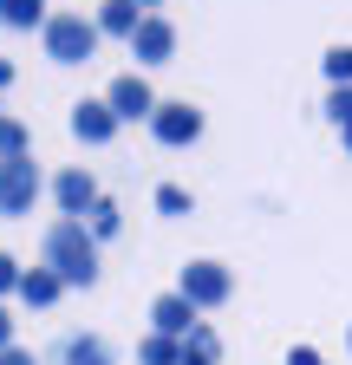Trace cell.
<instances>
[{"label":"cell","mask_w":352,"mask_h":365,"mask_svg":"<svg viewBox=\"0 0 352 365\" xmlns=\"http://www.w3.org/2000/svg\"><path fill=\"white\" fill-rule=\"evenodd\" d=\"M0 157H33V150H26V124H20V118H0Z\"/></svg>","instance_id":"obj_18"},{"label":"cell","mask_w":352,"mask_h":365,"mask_svg":"<svg viewBox=\"0 0 352 365\" xmlns=\"http://www.w3.org/2000/svg\"><path fill=\"white\" fill-rule=\"evenodd\" d=\"M326 78L333 85H352V46H333V53H326Z\"/></svg>","instance_id":"obj_19"},{"label":"cell","mask_w":352,"mask_h":365,"mask_svg":"<svg viewBox=\"0 0 352 365\" xmlns=\"http://www.w3.org/2000/svg\"><path fill=\"white\" fill-rule=\"evenodd\" d=\"M229 287H235V281H229V267H222V261H190V267H183V287H176V294H183L190 307H222Z\"/></svg>","instance_id":"obj_5"},{"label":"cell","mask_w":352,"mask_h":365,"mask_svg":"<svg viewBox=\"0 0 352 365\" xmlns=\"http://www.w3.org/2000/svg\"><path fill=\"white\" fill-rule=\"evenodd\" d=\"M59 294H66V281H59L46 261H39V267H26V281H20V300H26V307H53Z\"/></svg>","instance_id":"obj_11"},{"label":"cell","mask_w":352,"mask_h":365,"mask_svg":"<svg viewBox=\"0 0 352 365\" xmlns=\"http://www.w3.org/2000/svg\"><path fill=\"white\" fill-rule=\"evenodd\" d=\"M144 26V14H138V0H105V7H98V33H138Z\"/></svg>","instance_id":"obj_14"},{"label":"cell","mask_w":352,"mask_h":365,"mask_svg":"<svg viewBox=\"0 0 352 365\" xmlns=\"http://www.w3.org/2000/svg\"><path fill=\"white\" fill-rule=\"evenodd\" d=\"M150 130H157V144H196V137H202V111L183 105V98H163L157 118H150Z\"/></svg>","instance_id":"obj_6"},{"label":"cell","mask_w":352,"mask_h":365,"mask_svg":"<svg viewBox=\"0 0 352 365\" xmlns=\"http://www.w3.org/2000/svg\"><path fill=\"white\" fill-rule=\"evenodd\" d=\"M46 59H59V66H85L98 53V20H85V14H53L46 20Z\"/></svg>","instance_id":"obj_2"},{"label":"cell","mask_w":352,"mask_h":365,"mask_svg":"<svg viewBox=\"0 0 352 365\" xmlns=\"http://www.w3.org/2000/svg\"><path fill=\"white\" fill-rule=\"evenodd\" d=\"M176 53V26L163 20V14H144V26L130 33V59H144V66H163Z\"/></svg>","instance_id":"obj_8"},{"label":"cell","mask_w":352,"mask_h":365,"mask_svg":"<svg viewBox=\"0 0 352 365\" xmlns=\"http://www.w3.org/2000/svg\"><path fill=\"white\" fill-rule=\"evenodd\" d=\"M138 359H144V365H183V339H170V333H150V339L138 346Z\"/></svg>","instance_id":"obj_17"},{"label":"cell","mask_w":352,"mask_h":365,"mask_svg":"<svg viewBox=\"0 0 352 365\" xmlns=\"http://www.w3.org/2000/svg\"><path fill=\"white\" fill-rule=\"evenodd\" d=\"M85 228H92V242H111V235H118V228H124V209H118L111 196H98V209H92V215H85Z\"/></svg>","instance_id":"obj_16"},{"label":"cell","mask_w":352,"mask_h":365,"mask_svg":"<svg viewBox=\"0 0 352 365\" xmlns=\"http://www.w3.org/2000/svg\"><path fill=\"white\" fill-rule=\"evenodd\" d=\"M7 346H14V313L0 307V352H7Z\"/></svg>","instance_id":"obj_25"},{"label":"cell","mask_w":352,"mask_h":365,"mask_svg":"<svg viewBox=\"0 0 352 365\" xmlns=\"http://www.w3.org/2000/svg\"><path fill=\"white\" fill-rule=\"evenodd\" d=\"M346 150H352V130H346Z\"/></svg>","instance_id":"obj_28"},{"label":"cell","mask_w":352,"mask_h":365,"mask_svg":"<svg viewBox=\"0 0 352 365\" xmlns=\"http://www.w3.org/2000/svg\"><path fill=\"white\" fill-rule=\"evenodd\" d=\"M222 359V339H215V327H196L190 339H183V365H215Z\"/></svg>","instance_id":"obj_15"},{"label":"cell","mask_w":352,"mask_h":365,"mask_svg":"<svg viewBox=\"0 0 352 365\" xmlns=\"http://www.w3.org/2000/svg\"><path fill=\"white\" fill-rule=\"evenodd\" d=\"M287 365H326V359H320L314 346H294V352H287Z\"/></svg>","instance_id":"obj_23"},{"label":"cell","mask_w":352,"mask_h":365,"mask_svg":"<svg viewBox=\"0 0 352 365\" xmlns=\"http://www.w3.org/2000/svg\"><path fill=\"white\" fill-rule=\"evenodd\" d=\"M26 281V267L14 261V255H0V294H7V287H20Z\"/></svg>","instance_id":"obj_22"},{"label":"cell","mask_w":352,"mask_h":365,"mask_svg":"<svg viewBox=\"0 0 352 365\" xmlns=\"http://www.w3.org/2000/svg\"><path fill=\"white\" fill-rule=\"evenodd\" d=\"M0 365H39V359H33L26 346H7V352H0Z\"/></svg>","instance_id":"obj_24"},{"label":"cell","mask_w":352,"mask_h":365,"mask_svg":"<svg viewBox=\"0 0 352 365\" xmlns=\"http://www.w3.org/2000/svg\"><path fill=\"white\" fill-rule=\"evenodd\" d=\"M53 196H59V215H78L85 222V215L98 209V182L85 176V170H59L53 176Z\"/></svg>","instance_id":"obj_9"},{"label":"cell","mask_w":352,"mask_h":365,"mask_svg":"<svg viewBox=\"0 0 352 365\" xmlns=\"http://www.w3.org/2000/svg\"><path fill=\"white\" fill-rule=\"evenodd\" d=\"M72 137H78V144H111V137H118V111L105 98H78L72 105Z\"/></svg>","instance_id":"obj_7"},{"label":"cell","mask_w":352,"mask_h":365,"mask_svg":"<svg viewBox=\"0 0 352 365\" xmlns=\"http://www.w3.org/2000/svg\"><path fill=\"white\" fill-rule=\"evenodd\" d=\"M46 20H53L46 0H0V26H14V33H33V26L46 33Z\"/></svg>","instance_id":"obj_12"},{"label":"cell","mask_w":352,"mask_h":365,"mask_svg":"<svg viewBox=\"0 0 352 365\" xmlns=\"http://www.w3.org/2000/svg\"><path fill=\"white\" fill-rule=\"evenodd\" d=\"M138 7H163V0H138Z\"/></svg>","instance_id":"obj_27"},{"label":"cell","mask_w":352,"mask_h":365,"mask_svg":"<svg viewBox=\"0 0 352 365\" xmlns=\"http://www.w3.org/2000/svg\"><path fill=\"white\" fill-rule=\"evenodd\" d=\"M105 105L118 111V124H138V118L150 124L163 98H157V91H150V85H144L138 72H124V78H111V91H105Z\"/></svg>","instance_id":"obj_4"},{"label":"cell","mask_w":352,"mask_h":365,"mask_svg":"<svg viewBox=\"0 0 352 365\" xmlns=\"http://www.w3.org/2000/svg\"><path fill=\"white\" fill-rule=\"evenodd\" d=\"M33 202H39V163L0 157V215H33Z\"/></svg>","instance_id":"obj_3"},{"label":"cell","mask_w":352,"mask_h":365,"mask_svg":"<svg viewBox=\"0 0 352 365\" xmlns=\"http://www.w3.org/2000/svg\"><path fill=\"white\" fill-rule=\"evenodd\" d=\"M346 346H352V339H346Z\"/></svg>","instance_id":"obj_29"},{"label":"cell","mask_w":352,"mask_h":365,"mask_svg":"<svg viewBox=\"0 0 352 365\" xmlns=\"http://www.w3.org/2000/svg\"><path fill=\"white\" fill-rule=\"evenodd\" d=\"M157 209H163V215H190V190H176V182H163V190H157Z\"/></svg>","instance_id":"obj_20"},{"label":"cell","mask_w":352,"mask_h":365,"mask_svg":"<svg viewBox=\"0 0 352 365\" xmlns=\"http://www.w3.org/2000/svg\"><path fill=\"white\" fill-rule=\"evenodd\" d=\"M150 319H157V333H170V339H190L202 319H196V307L183 300V294H163L157 307H150Z\"/></svg>","instance_id":"obj_10"},{"label":"cell","mask_w":352,"mask_h":365,"mask_svg":"<svg viewBox=\"0 0 352 365\" xmlns=\"http://www.w3.org/2000/svg\"><path fill=\"white\" fill-rule=\"evenodd\" d=\"M7 78H14V66H7V59H0V85H7Z\"/></svg>","instance_id":"obj_26"},{"label":"cell","mask_w":352,"mask_h":365,"mask_svg":"<svg viewBox=\"0 0 352 365\" xmlns=\"http://www.w3.org/2000/svg\"><path fill=\"white\" fill-rule=\"evenodd\" d=\"M59 365H118V359H111V346H105V339H92V333H72V339L59 346Z\"/></svg>","instance_id":"obj_13"},{"label":"cell","mask_w":352,"mask_h":365,"mask_svg":"<svg viewBox=\"0 0 352 365\" xmlns=\"http://www.w3.org/2000/svg\"><path fill=\"white\" fill-rule=\"evenodd\" d=\"M46 267L66 287H92L98 281V242H92V228L78 215H53L46 222Z\"/></svg>","instance_id":"obj_1"},{"label":"cell","mask_w":352,"mask_h":365,"mask_svg":"<svg viewBox=\"0 0 352 365\" xmlns=\"http://www.w3.org/2000/svg\"><path fill=\"white\" fill-rule=\"evenodd\" d=\"M326 111L339 118V130H352V85H333V98H326Z\"/></svg>","instance_id":"obj_21"}]
</instances>
